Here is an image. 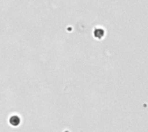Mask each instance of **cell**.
Wrapping results in <instances>:
<instances>
[{
  "label": "cell",
  "mask_w": 148,
  "mask_h": 132,
  "mask_svg": "<svg viewBox=\"0 0 148 132\" xmlns=\"http://www.w3.org/2000/svg\"><path fill=\"white\" fill-rule=\"evenodd\" d=\"M105 35V29L101 27H96L94 29V36L96 39H102Z\"/></svg>",
  "instance_id": "obj_1"
},
{
  "label": "cell",
  "mask_w": 148,
  "mask_h": 132,
  "mask_svg": "<svg viewBox=\"0 0 148 132\" xmlns=\"http://www.w3.org/2000/svg\"><path fill=\"white\" fill-rule=\"evenodd\" d=\"M9 123H10V125H12L14 127H16L21 124V118L17 115H12L9 119Z\"/></svg>",
  "instance_id": "obj_2"
}]
</instances>
